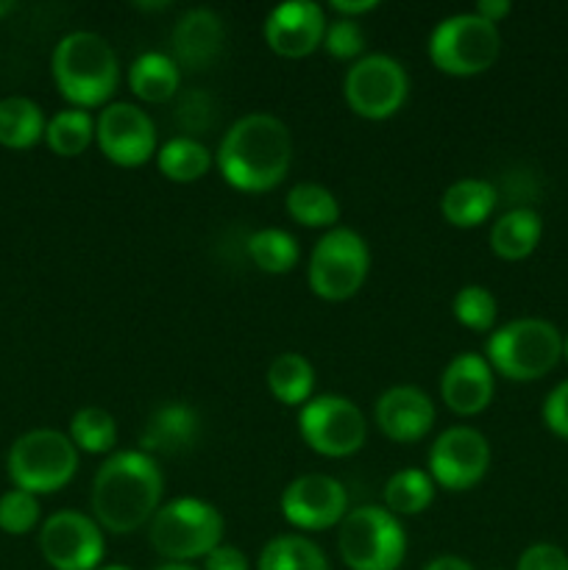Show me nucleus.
Masks as SVG:
<instances>
[{
    "label": "nucleus",
    "instance_id": "obj_4",
    "mask_svg": "<svg viewBox=\"0 0 568 570\" xmlns=\"http://www.w3.org/2000/svg\"><path fill=\"white\" fill-rule=\"evenodd\" d=\"M223 515L200 499H173L156 510L148 523V540L167 562H193L209 557L223 540Z\"/></svg>",
    "mask_w": 568,
    "mask_h": 570
},
{
    "label": "nucleus",
    "instance_id": "obj_47",
    "mask_svg": "<svg viewBox=\"0 0 568 570\" xmlns=\"http://www.w3.org/2000/svg\"><path fill=\"white\" fill-rule=\"evenodd\" d=\"M496 570H501V568H496Z\"/></svg>",
    "mask_w": 568,
    "mask_h": 570
},
{
    "label": "nucleus",
    "instance_id": "obj_17",
    "mask_svg": "<svg viewBox=\"0 0 568 570\" xmlns=\"http://www.w3.org/2000/svg\"><path fill=\"white\" fill-rule=\"evenodd\" d=\"M434 415L438 412L432 399L412 384L384 390L373 410L379 432L393 443H418L427 438L434 426Z\"/></svg>",
    "mask_w": 568,
    "mask_h": 570
},
{
    "label": "nucleus",
    "instance_id": "obj_22",
    "mask_svg": "<svg viewBox=\"0 0 568 570\" xmlns=\"http://www.w3.org/2000/svg\"><path fill=\"white\" fill-rule=\"evenodd\" d=\"M540 234H543V223L535 209L518 206V209L505 212L499 220L490 228V248L499 259L505 262H521L538 248Z\"/></svg>",
    "mask_w": 568,
    "mask_h": 570
},
{
    "label": "nucleus",
    "instance_id": "obj_19",
    "mask_svg": "<svg viewBox=\"0 0 568 570\" xmlns=\"http://www.w3.org/2000/svg\"><path fill=\"white\" fill-rule=\"evenodd\" d=\"M198 412L189 404H182V401H170L145 421L143 434H139V445H143L139 451L150 454L154 460L156 456H182L198 445Z\"/></svg>",
    "mask_w": 568,
    "mask_h": 570
},
{
    "label": "nucleus",
    "instance_id": "obj_1",
    "mask_svg": "<svg viewBox=\"0 0 568 570\" xmlns=\"http://www.w3.org/2000/svg\"><path fill=\"white\" fill-rule=\"evenodd\" d=\"M165 476L145 451H117L106 456L92 482V512L100 529L131 534L150 523L161 507Z\"/></svg>",
    "mask_w": 568,
    "mask_h": 570
},
{
    "label": "nucleus",
    "instance_id": "obj_18",
    "mask_svg": "<svg viewBox=\"0 0 568 570\" xmlns=\"http://www.w3.org/2000/svg\"><path fill=\"white\" fill-rule=\"evenodd\" d=\"M493 367L482 354H457L440 376V399L454 415L473 417L493 401Z\"/></svg>",
    "mask_w": 568,
    "mask_h": 570
},
{
    "label": "nucleus",
    "instance_id": "obj_7",
    "mask_svg": "<svg viewBox=\"0 0 568 570\" xmlns=\"http://www.w3.org/2000/svg\"><path fill=\"white\" fill-rule=\"evenodd\" d=\"M337 549L351 570H399L407 557V534L393 512L365 504L343 518Z\"/></svg>",
    "mask_w": 568,
    "mask_h": 570
},
{
    "label": "nucleus",
    "instance_id": "obj_38",
    "mask_svg": "<svg viewBox=\"0 0 568 570\" xmlns=\"http://www.w3.org/2000/svg\"><path fill=\"white\" fill-rule=\"evenodd\" d=\"M543 423L557 438L568 440V382L557 384L543 401Z\"/></svg>",
    "mask_w": 568,
    "mask_h": 570
},
{
    "label": "nucleus",
    "instance_id": "obj_21",
    "mask_svg": "<svg viewBox=\"0 0 568 570\" xmlns=\"http://www.w3.org/2000/svg\"><path fill=\"white\" fill-rule=\"evenodd\" d=\"M499 193L484 178H460L451 184L440 200V212L454 228H477L493 215Z\"/></svg>",
    "mask_w": 568,
    "mask_h": 570
},
{
    "label": "nucleus",
    "instance_id": "obj_36",
    "mask_svg": "<svg viewBox=\"0 0 568 570\" xmlns=\"http://www.w3.org/2000/svg\"><path fill=\"white\" fill-rule=\"evenodd\" d=\"M212 117H215V111H212L209 95L189 92L187 98H182V104H178V122H182V128L187 134L206 131V128L212 126Z\"/></svg>",
    "mask_w": 568,
    "mask_h": 570
},
{
    "label": "nucleus",
    "instance_id": "obj_15",
    "mask_svg": "<svg viewBox=\"0 0 568 570\" xmlns=\"http://www.w3.org/2000/svg\"><path fill=\"white\" fill-rule=\"evenodd\" d=\"M282 515L301 532H323L349 515V493L326 473H306L287 484L282 493Z\"/></svg>",
    "mask_w": 568,
    "mask_h": 570
},
{
    "label": "nucleus",
    "instance_id": "obj_23",
    "mask_svg": "<svg viewBox=\"0 0 568 570\" xmlns=\"http://www.w3.org/2000/svg\"><path fill=\"white\" fill-rule=\"evenodd\" d=\"M182 70L167 53H143L128 67V87L145 104H167L178 95Z\"/></svg>",
    "mask_w": 568,
    "mask_h": 570
},
{
    "label": "nucleus",
    "instance_id": "obj_32",
    "mask_svg": "<svg viewBox=\"0 0 568 570\" xmlns=\"http://www.w3.org/2000/svg\"><path fill=\"white\" fill-rule=\"evenodd\" d=\"M67 438L84 454H109L117 445V423L111 412L100 410V406H84L72 415Z\"/></svg>",
    "mask_w": 568,
    "mask_h": 570
},
{
    "label": "nucleus",
    "instance_id": "obj_35",
    "mask_svg": "<svg viewBox=\"0 0 568 570\" xmlns=\"http://www.w3.org/2000/svg\"><path fill=\"white\" fill-rule=\"evenodd\" d=\"M323 48L340 61L362 59V50H365V31L356 20H345L337 17L326 26V37H323Z\"/></svg>",
    "mask_w": 568,
    "mask_h": 570
},
{
    "label": "nucleus",
    "instance_id": "obj_34",
    "mask_svg": "<svg viewBox=\"0 0 568 570\" xmlns=\"http://www.w3.org/2000/svg\"><path fill=\"white\" fill-rule=\"evenodd\" d=\"M39 499L26 490H9L0 495V529L6 534H28L39 523Z\"/></svg>",
    "mask_w": 568,
    "mask_h": 570
},
{
    "label": "nucleus",
    "instance_id": "obj_25",
    "mask_svg": "<svg viewBox=\"0 0 568 570\" xmlns=\"http://www.w3.org/2000/svg\"><path fill=\"white\" fill-rule=\"evenodd\" d=\"M45 128H48V120L31 98L11 95L0 100V145L11 150H26L45 139Z\"/></svg>",
    "mask_w": 568,
    "mask_h": 570
},
{
    "label": "nucleus",
    "instance_id": "obj_29",
    "mask_svg": "<svg viewBox=\"0 0 568 570\" xmlns=\"http://www.w3.org/2000/svg\"><path fill=\"white\" fill-rule=\"evenodd\" d=\"M434 488L438 484L432 482L427 471L404 468V471L393 473L384 484V510L393 512L395 518L421 515L434 501Z\"/></svg>",
    "mask_w": 568,
    "mask_h": 570
},
{
    "label": "nucleus",
    "instance_id": "obj_42",
    "mask_svg": "<svg viewBox=\"0 0 568 570\" xmlns=\"http://www.w3.org/2000/svg\"><path fill=\"white\" fill-rule=\"evenodd\" d=\"M423 570H473L471 562H466L462 557H454V554H440L434 557V560L427 562V568Z\"/></svg>",
    "mask_w": 568,
    "mask_h": 570
},
{
    "label": "nucleus",
    "instance_id": "obj_28",
    "mask_svg": "<svg viewBox=\"0 0 568 570\" xmlns=\"http://www.w3.org/2000/svg\"><path fill=\"white\" fill-rule=\"evenodd\" d=\"M245 254H248L251 265L259 267L262 273H271V276L290 273L301 259L298 239L282 228H262V232L251 234L245 239Z\"/></svg>",
    "mask_w": 568,
    "mask_h": 570
},
{
    "label": "nucleus",
    "instance_id": "obj_2",
    "mask_svg": "<svg viewBox=\"0 0 568 570\" xmlns=\"http://www.w3.org/2000/svg\"><path fill=\"white\" fill-rule=\"evenodd\" d=\"M293 161L290 128L267 111L232 122L217 148V170L239 193H267L284 181Z\"/></svg>",
    "mask_w": 568,
    "mask_h": 570
},
{
    "label": "nucleus",
    "instance_id": "obj_8",
    "mask_svg": "<svg viewBox=\"0 0 568 570\" xmlns=\"http://www.w3.org/2000/svg\"><path fill=\"white\" fill-rule=\"evenodd\" d=\"M501 53V33L479 14H451L429 37V59L445 76L468 78L490 70Z\"/></svg>",
    "mask_w": 568,
    "mask_h": 570
},
{
    "label": "nucleus",
    "instance_id": "obj_26",
    "mask_svg": "<svg viewBox=\"0 0 568 570\" xmlns=\"http://www.w3.org/2000/svg\"><path fill=\"white\" fill-rule=\"evenodd\" d=\"M156 167L176 184H193L212 170V154L195 137H173L156 154Z\"/></svg>",
    "mask_w": 568,
    "mask_h": 570
},
{
    "label": "nucleus",
    "instance_id": "obj_37",
    "mask_svg": "<svg viewBox=\"0 0 568 570\" xmlns=\"http://www.w3.org/2000/svg\"><path fill=\"white\" fill-rule=\"evenodd\" d=\"M516 570H568V554L551 543H535L518 557Z\"/></svg>",
    "mask_w": 568,
    "mask_h": 570
},
{
    "label": "nucleus",
    "instance_id": "obj_3",
    "mask_svg": "<svg viewBox=\"0 0 568 570\" xmlns=\"http://www.w3.org/2000/svg\"><path fill=\"white\" fill-rule=\"evenodd\" d=\"M56 89L72 109H95L117 92L120 61L115 48L95 31H72L59 39L50 56Z\"/></svg>",
    "mask_w": 568,
    "mask_h": 570
},
{
    "label": "nucleus",
    "instance_id": "obj_10",
    "mask_svg": "<svg viewBox=\"0 0 568 570\" xmlns=\"http://www.w3.org/2000/svg\"><path fill=\"white\" fill-rule=\"evenodd\" d=\"M298 432L315 454L343 460L365 445L368 421L345 395H317L301 406Z\"/></svg>",
    "mask_w": 568,
    "mask_h": 570
},
{
    "label": "nucleus",
    "instance_id": "obj_39",
    "mask_svg": "<svg viewBox=\"0 0 568 570\" xmlns=\"http://www.w3.org/2000/svg\"><path fill=\"white\" fill-rule=\"evenodd\" d=\"M204 570H251L248 560L234 546H217L209 557L204 560Z\"/></svg>",
    "mask_w": 568,
    "mask_h": 570
},
{
    "label": "nucleus",
    "instance_id": "obj_16",
    "mask_svg": "<svg viewBox=\"0 0 568 570\" xmlns=\"http://www.w3.org/2000/svg\"><path fill=\"white\" fill-rule=\"evenodd\" d=\"M326 11L312 0H290L276 6L265 20V42L284 59L315 53L326 37Z\"/></svg>",
    "mask_w": 568,
    "mask_h": 570
},
{
    "label": "nucleus",
    "instance_id": "obj_9",
    "mask_svg": "<svg viewBox=\"0 0 568 570\" xmlns=\"http://www.w3.org/2000/svg\"><path fill=\"white\" fill-rule=\"evenodd\" d=\"M371 271V250L368 243L351 228H329L315 243L310 254V287L317 298L340 301L354 298L365 284Z\"/></svg>",
    "mask_w": 568,
    "mask_h": 570
},
{
    "label": "nucleus",
    "instance_id": "obj_24",
    "mask_svg": "<svg viewBox=\"0 0 568 570\" xmlns=\"http://www.w3.org/2000/svg\"><path fill=\"white\" fill-rule=\"evenodd\" d=\"M267 390L284 406H304L315 390V367L304 354H278L267 367Z\"/></svg>",
    "mask_w": 568,
    "mask_h": 570
},
{
    "label": "nucleus",
    "instance_id": "obj_43",
    "mask_svg": "<svg viewBox=\"0 0 568 570\" xmlns=\"http://www.w3.org/2000/svg\"><path fill=\"white\" fill-rule=\"evenodd\" d=\"M156 570H200V568H195L193 562H165V566Z\"/></svg>",
    "mask_w": 568,
    "mask_h": 570
},
{
    "label": "nucleus",
    "instance_id": "obj_20",
    "mask_svg": "<svg viewBox=\"0 0 568 570\" xmlns=\"http://www.w3.org/2000/svg\"><path fill=\"white\" fill-rule=\"evenodd\" d=\"M226 33L223 20L209 9H193L173 28V61L187 70H206L221 56Z\"/></svg>",
    "mask_w": 568,
    "mask_h": 570
},
{
    "label": "nucleus",
    "instance_id": "obj_31",
    "mask_svg": "<svg viewBox=\"0 0 568 570\" xmlns=\"http://www.w3.org/2000/svg\"><path fill=\"white\" fill-rule=\"evenodd\" d=\"M95 139V120L84 109L56 111L45 128V142L56 156H81Z\"/></svg>",
    "mask_w": 568,
    "mask_h": 570
},
{
    "label": "nucleus",
    "instance_id": "obj_13",
    "mask_svg": "<svg viewBox=\"0 0 568 570\" xmlns=\"http://www.w3.org/2000/svg\"><path fill=\"white\" fill-rule=\"evenodd\" d=\"M490 468V443L471 426H451L440 432L429 449V476L451 493L477 488Z\"/></svg>",
    "mask_w": 568,
    "mask_h": 570
},
{
    "label": "nucleus",
    "instance_id": "obj_27",
    "mask_svg": "<svg viewBox=\"0 0 568 570\" xmlns=\"http://www.w3.org/2000/svg\"><path fill=\"white\" fill-rule=\"evenodd\" d=\"M287 215L293 217L298 226L306 228H337L340 220V204L334 198L332 189L315 181H301L290 187L287 200Z\"/></svg>",
    "mask_w": 568,
    "mask_h": 570
},
{
    "label": "nucleus",
    "instance_id": "obj_40",
    "mask_svg": "<svg viewBox=\"0 0 568 570\" xmlns=\"http://www.w3.org/2000/svg\"><path fill=\"white\" fill-rule=\"evenodd\" d=\"M376 0H334V3H329V9L334 11V14H340V17H345V20H356V17H362V14H368V11H373L376 9Z\"/></svg>",
    "mask_w": 568,
    "mask_h": 570
},
{
    "label": "nucleus",
    "instance_id": "obj_46",
    "mask_svg": "<svg viewBox=\"0 0 568 570\" xmlns=\"http://www.w3.org/2000/svg\"><path fill=\"white\" fill-rule=\"evenodd\" d=\"M562 356H566V362H568V337L562 340Z\"/></svg>",
    "mask_w": 568,
    "mask_h": 570
},
{
    "label": "nucleus",
    "instance_id": "obj_11",
    "mask_svg": "<svg viewBox=\"0 0 568 570\" xmlns=\"http://www.w3.org/2000/svg\"><path fill=\"white\" fill-rule=\"evenodd\" d=\"M410 95L407 70L384 53H368L349 67L343 78V98L354 115L365 120H388Z\"/></svg>",
    "mask_w": 568,
    "mask_h": 570
},
{
    "label": "nucleus",
    "instance_id": "obj_14",
    "mask_svg": "<svg viewBox=\"0 0 568 570\" xmlns=\"http://www.w3.org/2000/svg\"><path fill=\"white\" fill-rule=\"evenodd\" d=\"M95 142L115 165L143 167L150 156H156V126L148 111L117 100L106 104L95 120Z\"/></svg>",
    "mask_w": 568,
    "mask_h": 570
},
{
    "label": "nucleus",
    "instance_id": "obj_6",
    "mask_svg": "<svg viewBox=\"0 0 568 570\" xmlns=\"http://www.w3.org/2000/svg\"><path fill=\"white\" fill-rule=\"evenodd\" d=\"M6 471L17 490L48 495L67 488L78 471V449L56 429H33L11 443Z\"/></svg>",
    "mask_w": 568,
    "mask_h": 570
},
{
    "label": "nucleus",
    "instance_id": "obj_41",
    "mask_svg": "<svg viewBox=\"0 0 568 570\" xmlns=\"http://www.w3.org/2000/svg\"><path fill=\"white\" fill-rule=\"evenodd\" d=\"M473 14H479L482 20L493 22V26H496V22L505 20V17L510 14V3H507V0H479L477 11H473Z\"/></svg>",
    "mask_w": 568,
    "mask_h": 570
},
{
    "label": "nucleus",
    "instance_id": "obj_33",
    "mask_svg": "<svg viewBox=\"0 0 568 570\" xmlns=\"http://www.w3.org/2000/svg\"><path fill=\"white\" fill-rule=\"evenodd\" d=\"M451 312L460 326L471 328V332H490L499 315V304H496L493 293L482 284H466L457 289L454 301H451Z\"/></svg>",
    "mask_w": 568,
    "mask_h": 570
},
{
    "label": "nucleus",
    "instance_id": "obj_5",
    "mask_svg": "<svg viewBox=\"0 0 568 570\" xmlns=\"http://www.w3.org/2000/svg\"><path fill=\"white\" fill-rule=\"evenodd\" d=\"M562 356V337L549 321L518 317L496 328L484 345V360L510 382L543 379Z\"/></svg>",
    "mask_w": 568,
    "mask_h": 570
},
{
    "label": "nucleus",
    "instance_id": "obj_12",
    "mask_svg": "<svg viewBox=\"0 0 568 570\" xmlns=\"http://www.w3.org/2000/svg\"><path fill=\"white\" fill-rule=\"evenodd\" d=\"M39 551L53 570H98L104 560V529L78 510L53 512L39 529Z\"/></svg>",
    "mask_w": 568,
    "mask_h": 570
},
{
    "label": "nucleus",
    "instance_id": "obj_44",
    "mask_svg": "<svg viewBox=\"0 0 568 570\" xmlns=\"http://www.w3.org/2000/svg\"><path fill=\"white\" fill-rule=\"evenodd\" d=\"M11 9H14V3H6V0H0V17H3V14H9Z\"/></svg>",
    "mask_w": 568,
    "mask_h": 570
},
{
    "label": "nucleus",
    "instance_id": "obj_45",
    "mask_svg": "<svg viewBox=\"0 0 568 570\" xmlns=\"http://www.w3.org/2000/svg\"><path fill=\"white\" fill-rule=\"evenodd\" d=\"M98 570H134V568H128V566H104V568H98Z\"/></svg>",
    "mask_w": 568,
    "mask_h": 570
},
{
    "label": "nucleus",
    "instance_id": "obj_30",
    "mask_svg": "<svg viewBox=\"0 0 568 570\" xmlns=\"http://www.w3.org/2000/svg\"><path fill=\"white\" fill-rule=\"evenodd\" d=\"M256 570H329V560L310 538L282 534L262 549Z\"/></svg>",
    "mask_w": 568,
    "mask_h": 570
}]
</instances>
